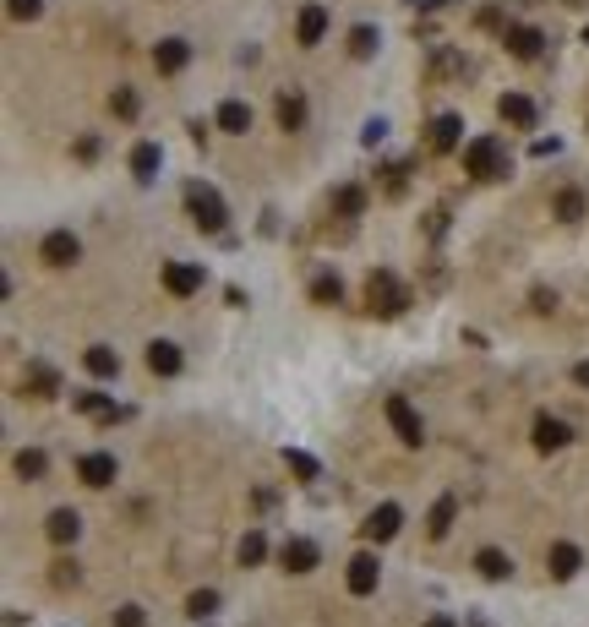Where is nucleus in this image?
I'll list each match as a JSON object with an SVG mask.
<instances>
[{
	"label": "nucleus",
	"instance_id": "24",
	"mask_svg": "<svg viewBox=\"0 0 589 627\" xmlns=\"http://www.w3.org/2000/svg\"><path fill=\"white\" fill-rule=\"evenodd\" d=\"M453 518H458V497H437V508H431V518H426V535H431V540H447Z\"/></svg>",
	"mask_w": 589,
	"mask_h": 627
},
{
	"label": "nucleus",
	"instance_id": "21",
	"mask_svg": "<svg viewBox=\"0 0 589 627\" xmlns=\"http://www.w3.org/2000/svg\"><path fill=\"white\" fill-rule=\"evenodd\" d=\"M219 131H230V136H246V131H251V104H240V99H224V104H219Z\"/></svg>",
	"mask_w": 589,
	"mask_h": 627
},
{
	"label": "nucleus",
	"instance_id": "17",
	"mask_svg": "<svg viewBox=\"0 0 589 627\" xmlns=\"http://www.w3.org/2000/svg\"><path fill=\"white\" fill-rule=\"evenodd\" d=\"M44 535H49L55 545H72V540L82 535V518H77L72 508H55V513H49V524H44Z\"/></svg>",
	"mask_w": 589,
	"mask_h": 627
},
{
	"label": "nucleus",
	"instance_id": "32",
	"mask_svg": "<svg viewBox=\"0 0 589 627\" xmlns=\"http://www.w3.org/2000/svg\"><path fill=\"white\" fill-rule=\"evenodd\" d=\"M284 464H290L300 480H316V475H322V464H316L311 453H300V448H284Z\"/></svg>",
	"mask_w": 589,
	"mask_h": 627
},
{
	"label": "nucleus",
	"instance_id": "8",
	"mask_svg": "<svg viewBox=\"0 0 589 627\" xmlns=\"http://www.w3.org/2000/svg\"><path fill=\"white\" fill-rule=\"evenodd\" d=\"M316 556H322V551H316V540H306V535H290V540L279 545V562H284L290 573H311Z\"/></svg>",
	"mask_w": 589,
	"mask_h": 627
},
{
	"label": "nucleus",
	"instance_id": "26",
	"mask_svg": "<svg viewBox=\"0 0 589 627\" xmlns=\"http://www.w3.org/2000/svg\"><path fill=\"white\" fill-rule=\"evenodd\" d=\"M311 300H316V306H339V300H344L339 273H316V278H311Z\"/></svg>",
	"mask_w": 589,
	"mask_h": 627
},
{
	"label": "nucleus",
	"instance_id": "1",
	"mask_svg": "<svg viewBox=\"0 0 589 627\" xmlns=\"http://www.w3.org/2000/svg\"><path fill=\"white\" fill-rule=\"evenodd\" d=\"M186 213L203 235H224V224H230V207L208 180H186Z\"/></svg>",
	"mask_w": 589,
	"mask_h": 627
},
{
	"label": "nucleus",
	"instance_id": "2",
	"mask_svg": "<svg viewBox=\"0 0 589 627\" xmlns=\"http://www.w3.org/2000/svg\"><path fill=\"white\" fill-rule=\"evenodd\" d=\"M404 306H410V290H404L387 267H377V273L366 278V311H371V317H404Z\"/></svg>",
	"mask_w": 589,
	"mask_h": 627
},
{
	"label": "nucleus",
	"instance_id": "13",
	"mask_svg": "<svg viewBox=\"0 0 589 627\" xmlns=\"http://www.w3.org/2000/svg\"><path fill=\"white\" fill-rule=\"evenodd\" d=\"M186 60H191V44H186V39H159V49H153V65H159V77H175V72H186Z\"/></svg>",
	"mask_w": 589,
	"mask_h": 627
},
{
	"label": "nucleus",
	"instance_id": "27",
	"mask_svg": "<svg viewBox=\"0 0 589 627\" xmlns=\"http://www.w3.org/2000/svg\"><path fill=\"white\" fill-rule=\"evenodd\" d=\"M279 126L284 131H300L306 126V99L300 93H279Z\"/></svg>",
	"mask_w": 589,
	"mask_h": 627
},
{
	"label": "nucleus",
	"instance_id": "25",
	"mask_svg": "<svg viewBox=\"0 0 589 627\" xmlns=\"http://www.w3.org/2000/svg\"><path fill=\"white\" fill-rule=\"evenodd\" d=\"M159 164H164L159 143H137V148H131V175H137V180H153V175H159Z\"/></svg>",
	"mask_w": 589,
	"mask_h": 627
},
{
	"label": "nucleus",
	"instance_id": "7",
	"mask_svg": "<svg viewBox=\"0 0 589 627\" xmlns=\"http://www.w3.org/2000/svg\"><path fill=\"white\" fill-rule=\"evenodd\" d=\"M502 44H507V55H518V60H535V55L546 49V33L530 28V22H513V28L502 33Z\"/></svg>",
	"mask_w": 589,
	"mask_h": 627
},
{
	"label": "nucleus",
	"instance_id": "40",
	"mask_svg": "<svg viewBox=\"0 0 589 627\" xmlns=\"http://www.w3.org/2000/svg\"><path fill=\"white\" fill-rule=\"evenodd\" d=\"M382 131H387L382 120H366V131H360V143H366V148H377V143H382Z\"/></svg>",
	"mask_w": 589,
	"mask_h": 627
},
{
	"label": "nucleus",
	"instance_id": "9",
	"mask_svg": "<svg viewBox=\"0 0 589 627\" xmlns=\"http://www.w3.org/2000/svg\"><path fill=\"white\" fill-rule=\"evenodd\" d=\"M377 579H382V562L371 551H360V556H350V573H344V584H350V595H371L377 589Z\"/></svg>",
	"mask_w": 589,
	"mask_h": 627
},
{
	"label": "nucleus",
	"instance_id": "10",
	"mask_svg": "<svg viewBox=\"0 0 589 627\" xmlns=\"http://www.w3.org/2000/svg\"><path fill=\"white\" fill-rule=\"evenodd\" d=\"M322 33H327V6H316V0H311V6H300L295 44H300V49H316V44H322Z\"/></svg>",
	"mask_w": 589,
	"mask_h": 627
},
{
	"label": "nucleus",
	"instance_id": "30",
	"mask_svg": "<svg viewBox=\"0 0 589 627\" xmlns=\"http://www.w3.org/2000/svg\"><path fill=\"white\" fill-rule=\"evenodd\" d=\"M262 556H268V540H262V529H251V535L240 540V568H256Z\"/></svg>",
	"mask_w": 589,
	"mask_h": 627
},
{
	"label": "nucleus",
	"instance_id": "31",
	"mask_svg": "<svg viewBox=\"0 0 589 627\" xmlns=\"http://www.w3.org/2000/svg\"><path fill=\"white\" fill-rule=\"evenodd\" d=\"M350 55H355V60H371V55H377V28L360 22V28L350 33Z\"/></svg>",
	"mask_w": 589,
	"mask_h": 627
},
{
	"label": "nucleus",
	"instance_id": "38",
	"mask_svg": "<svg viewBox=\"0 0 589 627\" xmlns=\"http://www.w3.org/2000/svg\"><path fill=\"white\" fill-rule=\"evenodd\" d=\"M6 12H12L17 22H33V17H39V0H12V6H6Z\"/></svg>",
	"mask_w": 589,
	"mask_h": 627
},
{
	"label": "nucleus",
	"instance_id": "4",
	"mask_svg": "<svg viewBox=\"0 0 589 627\" xmlns=\"http://www.w3.org/2000/svg\"><path fill=\"white\" fill-rule=\"evenodd\" d=\"M382 409H387V426L399 431V442H404V448H420V442H426V426H420V414H415V404H410L404 393H393Z\"/></svg>",
	"mask_w": 589,
	"mask_h": 627
},
{
	"label": "nucleus",
	"instance_id": "22",
	"mask_svg": "<svg viewBox=\"0 0 589 627\" xmlns=\"http://www.w3.org/2000/svg\"><path fill=\"white\" fill-rule=\"evenodd\" d=\"M72 409L93 414V421H120V414H126V409H115V398H104V393H72Z\"/></svg>",
	"mask_w": 589,
	"mask_h": 627
},
{
	"label": "nucleus",
	"instance_id": "12",
	"mask_svg": "<svg viewBox=\"0 0 589 627\" xmlns=\"http://www.w3.org/2000/svg\"><path fill=\"white\" fill-rule=\"evenodd\" d=\"M164 290L180 295V300L196 295V290H203V267H196V262H169V267H164Z\"/></svg>",
	"mask_w": 589,
	"mask_h": 627
},
{
	"label": "nucleus",
	"instance_id": "14",
	"mask_svg": "<svg viewBox=\"0 0 589 627\" xmlns=\"http://www.w3.org/2000/svg\"><path fill=\"white\" fill-rule=\"evenodd\" d=\"M77 480L82 485H109L115 480V453H82L77 458Z\"/></svg>",
	"mask_w": 589,
	"mask_h": 627
},
{
	"label": "nucleus",
	"instance_id": "28",
	"mask_svg": "<svg viewBox=\"0 0 589 627\" xmlns=\"http://www.w3.org/2000/svg\"><path fill=\"white\" fill-rule=\"evenodd\" d=\"M12 469H17V475H22V480H44V469H49V458H44V453H39V448H22V453H17V464H12Z\"/></svg>",
	"mask_w": 589,
	"mask_h": 627
},
{
	"label": "nucleus",
	"instance_id": "34",
	"mask_svg": "<svg viewBox=\"0 0 589 627\" xmlns=\"http://www.w3.org/2000/svg\"><path fill=\"white\" fill-rule=\"evenodd\" d=\"M186 611H191L196 622H203V616H213V611H219V589H196V595L186 600Z\"/></svg>",
	"mask_w": 589,
	"mask_h": 627
},
{
	"label": "nucleus",
	"instance_id": "23",
	"mask_svg": "<svg viewBox=\"0 0 589 627\" xmlns=\"http://www.w3.org/2000/svg\"><path fill=\"white\" fill-rule=\"evenodd\" d=\"M82 366H88V377H99V382L120 377V355H115V350H104V344H93V350L82 355Z\"/></svg>",
	"mask_w": 589,
	"mask_h": 627
},
{
	"label": "nucleus",
	"instance_id": "29",
	"mask_svg": "<svg viewBox=\"0 0 589 627\" xmlns=\"http://www.w3.org/2000/svg\"><path fill=\"white\" fill-rule=\"evenodd\" d=\"M28 393H33V398H49V393H60V377H55L49 366H33V371H28Z\"/></svg>",
	"mask_w": 589,
	"mask_h": 627
},
{
	"label": "nucleus",
	"instance_id": "19",
	"mask_svg": "<svg viewBox=\"0 0 589 627\" xmlns=\"http://www.w3.org/2000/svg\"><path fill=\"white\" fill-rule=\"evenodd\" d=\"M458 131H464V120H458V115H437L431 120V153H453L458 148Z\"/></svg>",
	"mask_w": 589,
	"mask_h": 627
},
{
	"label": "nucleus",
	"instance_id": "33",
	"mask_svg": "<svg viewBox=\"0 0 589 627\" xmlns=\"http://www.w3.org/2000/svg\"><path fill=\"white\" fill-rule=\"evenodd\" d=\"M360 207H366V191H360V186H344V191L333 196V213H344V219H355Z\"/></svg>",
	"mask_w": 589,
	"mask_h": 627
},
{
	"label": "nucleus",
	"instance_id": "41",
	"mask_svg": "<svg viewBox=\"0 0 589 627\" xmlns=\"http://www.w3.org/2000/svg\"><path fill=\"white\" fill-rule=\"evenodd\" d=\"M573 382H578V388H589V361H584V366H573Z\"/></svg>",
	"mask_w": 589,
	"mask_h": 627
},
{
	"label": "nucleus",
	"instance_id": "43",
	"mask_svg": "<svg viewBox=\"0 0 589 627\" xmlns=\"http://www.w3.org/2000/svg\"><path fill=\"white\" fill-rule=\"evenodd\" d=\"M584 44H589V28H584Z\"/></svg>",
	"mask_w": 589,
	"mask_h": 627
},
{
	"label": "nucleus",
	"instance_id": "6",
	"mask_svg": "<svg viewBox=\"0 0 589 627\" xmlns=\"http://www.w3.org/2000/svg\"><path fill=\"white\" fill-rule=\"evenodd\" d=\"M399 524H404V508L399 502H382L366 524H360V535L371 540V545H382V540H393V535H399Z\"/></svg>",
	"mask_w": 589,
	"mask_h": 627
},
{
	"label": "nucleus",
	"instance_id": "36",
	"mask_svg": "<svg viewBox=\"0 0 589 627\" xmlns=\"http://www.w3.org/2000/svg\"><path fill=\"white\" fill-rule=\"evenodd\" d=\"M109 109H115L120 120H131V115H137V93H131V88H115V99H109Z\"/></svg>",
	"mask_w": 589,
	"mask_h": 627
},
{
	"label": "nucleus",
	"instance_id": "15",
	"mask_svg": "<svg viewBox=\"0 0 589 627\" xmlns=\"http://www.w3.org/2000/svg\"><path fill=\"white\" fill-rule=\"evenodd\" d=\"M530 437H535V448H541V453H557V448H567V437H573V431L557 421V414H535V431H530Z\"/></svg>",
	"mask_w": 589,
	"mask_h": 627
},
{
	"label": "nucleus",
	"instance_id": "11",
	"mask_svg": "<svg viewBox=\"0 0 589 627\" xmlns=\"http://www.w3.org/2000/svg\"><path fill=\"white\" fill-rule=\"evenodd\" d=\"M497 115H502L507 126H518V131H530V126L541 120L535 99H524V93H502V99H497Z\"/></svg>",
	"mask_w": 589,
	"mask_h": 627
},
{
	"label": "nucleus",
	"instance_id": "3",
	"mask_svg": "<svg viewBox=\"0 0 589 627\" xmlns=\"http://www.w3.org/2000/svg\"><path fill=\"white\" fill-rule=\"evenodd\" d=\"M507 143H497V136H475V143L464 148V170L475 175V180H502L507 175Z\"/></svg>",
	"mask_w": 589,
	"mask_h": 627
},
{
	"label": "nucleus",
	"instance_id": "18",
	"mask_svg": "<svg viewBox=\"0 0 589 627\" xmlns=\"http://www.w3.org/2000/svg\"><path fill=\"white\" fill-rule=\"evenodd\" d=\"M546 568H551V579H573V573L584 568V551H578V545H567V540H557V545H551V556H546Z\"/></svg>",
	"mask_w": 589,
	"mask_h": 627
},
{
	"label": "nucleus",
	"instance_id": "20",
	"mask_svg": "<svg viewBox=\"0 0 589 627\" xmlns=\"http://www.w3.org/2000/svg\"><path fill=\"white\" fill-rule=\"evenodd\" d=\"M475 573H481V579H491V584H502V579L513 573V562H507V551H497V545H486V551H475Z\"/></svg>",
	"mask_w": 589,
	"mask_h": 627
},
{
	"label": "nucleus",
	"instance_id": "37",
	"mask_svg": "<svg viewBox=\"0 0 589 627\" xmlns=\"http://www.w3.org/2000/svg\"><path fill=\"white\" fill-rule=\"evenodd\" d=\"M49 584H55V589H72V584H77V562H65V556H60L55 573H49Z\"/></svg>",
	"mask_w": 589,
	"mask_h": 627
},
{
	"label": "nucleus",
	"instance_id": "39",
	"mask_svg": "<svg viewBox=\"0 0 589 627\" xmlns=\"http://www.w3.org/2000/svg\"><path fill=\"white\" fill-rule=\"evenodd\" d=\"M115 627H143V605H120L115 611Z\"/></svg>",
	"mask_w": 589,
	"mask_h": 627
},
{
	"label": "nucleus",
	"instance_id": "35",
	"mask_svg": "<svg viewBox=\"0 0 589 627\" xmlns=\"http://www.w3.org/2000/svg\"><path fill=\"white\" fill-rule=\"evenodd\" d=\"M557 219H562V224H578V219H584V196H578V191H562V196H557Z\"/></svg>",
	"mask_w": 589,
	"mask_h": 627
},
{
	"label": "nucleus",
	"instance_id": "16",
	"mask_svg": "<svg viewBox=\"0 0 589 627\" xmlns=\"http://www.w3.org/2000/svg\"><path fill=\"white\" fill-rule=\"evenodd\" d=\"M148 371H153V377H175V371H180V344L153 338V344H148Z\"/></svg>",
	"mask_w": 589,
	"mask_h": 627
},
{
	"label": "nucleus",
	"instance_id": "5",
	"mask_svg": "<svg viewBox=\"0 0 589 627\" xmlns=\"http://www.w3.org/2000/svg\"><path fill=\"white\" fill-rule=\"evenodd\" d=\"M39 257H44L49 267H72V262L82 257V240H77L72 230H49V235H44V246H39Z\"/></svg>",
	"mask_w": 589,
	"mask_h": 627
},
{
	"label": "nucleus",
	"instance_id": "42",
	"mask_svg": "<svg viewBox=\"0 0 589 627\" xmlns=\"http://www.w3.org/2000/svg\"><path fill=\"white\" fill-rule=\"evenodd\" d=\"M426 627H458V622H453V616H442V611H437V616H426Z\"/></svg>",
	"mask_w": 589,
	"mask_h": 627
}]
</instances>
